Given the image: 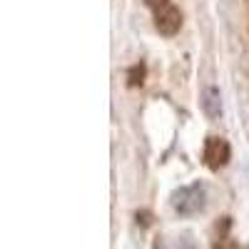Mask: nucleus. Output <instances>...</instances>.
<instances>
[{
	"mask_svg": "<svg viewBox=\"0 0 249 249\" xmlns=\"http://www.w3.org/2000/svg\"><path fill=\"white\" fill-rule=\"evenodd\" d=\"M227 162H230V142L217 137V135H210L204 142V164L217 172Z\"/></svg>",
	"mask_w": 249,
	"mask_h": 249,
	"instance_id": "f03ea898",
	"label": "nucleus"
},
{
	"mask_svg": "<svg viewBox=\"0 0 249 249\" xmlns=\"http://www.w3.org/2000/svg\"><path fill=\"white\" fill-rule=\"evenodd\" d=\"M172 207L175 212L182 217H190L204 210V187L202 184H190V187H182L172 195Z\"/></svg>",
	"mask_w": 249,
	"mask_h": 249,
	"instance_id": "f257e3e1",
	"label": "nucleus"
},
{
	"mask_svg": "<svg viewBox=\"0 0 249 249\" xmlns=\"http://www.w3.org/2000/svg\"><path fill=\"white\" fill-rule=\"evenodd\" d=\"M212 249H247V247H239L234 239L230 237H217V242L212 244Z\"/></svg>",
	"mask_w": 249,
	"mask_h": 249,
	"instance_id": "423d86ee",
	"label": "nucleus"
},
{
	"mask_svg": "<svg viewBox=\"0 0 249 249\" xmlns=\"http://www.w3.org/2000/svg\"><path fill=\"white\" fill-rule=\"evenodd\" d=\"M155 28H157L162 35H175V33H179V28H182V13H179V8H175L172 3L157 8V10H155Z\"/></svg>",
	"mask_w": 249,
	"mask_h": 249,
	"instance_id": "7ed1b4c3",
	"label": "nucleus"
},
{
	"mask_svg": "<svg viewBox=\"0 0 249 249\" xmlns=\"http://www.w3.org/2000/svg\"><path fill=\"white\" fill-rule=\"evenodd\" d=\"M127 82H130L132 88H137V85H142V82H144V65H142V62H137V65L130 68V72H127Z\"/></svg>",
	"mask_w": 249,
	"mask_h": 249,
	"instance_id": "39448f33",
	"label": "nucleus"
},
{
	"mask_svg": "<svg viewBox=\"0 0 249 249\" xmlns=\"http://www.w3.org/2000/svg\"><path fill=\"white\" fill-rule=\"evenodd\" d=\"M144 3H147L152 10H157V8H162V5H167L170 0H144Z\"/></svg>",
	"mask_w": 249,
	"mask_h": 249,
	"instance_id": "0eeeda50",
	"label": "nucleus"
},
{
	"mask_svg": "<svg viewBox=\"0 0 249 249\" xmlns=\"http://www.w3.org/2000/svg\"><path fill=\"white\" fill-rule=\"evenodd\" d=\"M202 110H204L207 117H212V120L219 117V112H222V97H219L217 88H207L202 92Z\"/></svg>",
	"mask_w": 249,
	"mask_h": 249,
	"instance_id": "20e7f679",
	"label": "nucleus"
}]
</instances>
